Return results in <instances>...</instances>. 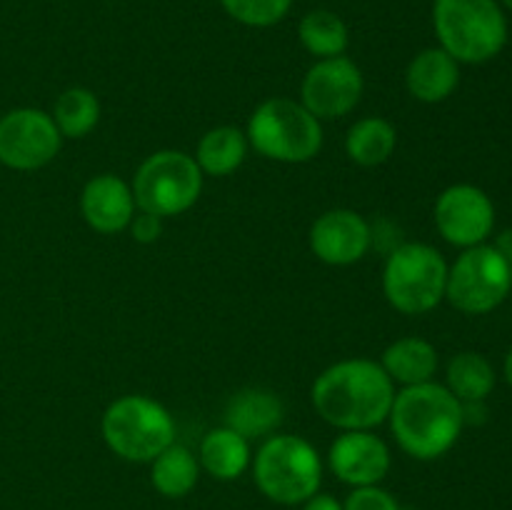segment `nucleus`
Returning <instances> with one entry per match:
<instances>
[{"instance_id":"1","label":"nucleus","mask_w":512,"mask_h":510,"mask_svg":"<svg viewBox=\"0 0 512 510\" xmlns=\"http://www.w3.org/2000/svg\"><path fill=\"white\" fill-rule=\"evenodd\" d=\"M393 400L395 383L383 365L368 358L340 360L313 383L315 410L340 430H370L385 423Z\"/></svg>"},{"instance_id":"2","label":"nucleus","mask_w":512,"mask_h":510,"mask_svg":"<svg viewBox=\"0 0 512 510\" xmlns=\"http://www.w3.org/2000/svg\"><path fill=\"white\" fill-rule=\"evenodd\" d=\"M388 420L400 448L418 460H435L448 453L465 425L463 403L433 380L395 393Z\"/></svg>"},{"instance_id":"3","label":"nucleus","mask_w":512,"mask_h":510,"mask_svg":"<svg viewBox=\"0 0 512 510\" xmlns=\"http://www.w3.org/2000/svg\"><path fill=\"white\" fill-rule=\"evenodd\" d=\"M433 25L440 48L458 63H488L508 43V18L498 0H435Z\"/></svg>"},{"instance_id":"4","label":"nucleus","mask_w":512,"mask_h":510,"mask_svg":"<svg viewBox=\"0 0 512 510\" xmlns=\"http://www.w3.org/2000/svg\"><path fill=\"white\" fill-rule=\"evenodd\" d=\"M248 143L278 163H308L323 148L320 120L290 98H270L248 120Z\"/></svg>"},{"instance_id":"5","label":"nucleus","mask_w":512,"mask_h":510,"mask_svg":"<svg viewBox=\"0 0 512 510\" xmlns=\"http://www.w3.org/2000/svg\"><path fill=\"white\" fill-rule=\"evenodd\" d=\"M253 478L260 493L273 503L300 505L318 493L323 463L305 438L273 435L255 455Z\"/></svg>"},{"instance_id":"6","label":"nucleus","mask_w":512,"mask_h":510,"mask_svg":"<svg viewBox=\"0 0 512 510\" xmlns=\"http://www.w3.org/2000/svg\"><path fill=\"white\" fill-rule=\"evenodd\" d=\"M100 430L118 458L150 463L175 443V420L158 400L148 395H123L105 408Z\"/></svg>"},{"instance_id":"7","label":"nucleus","mask_w":512,"mask_h":510,"mask_svg":"<svg viewBox=\"0 0 512 510\" xmlns=\"http://www.w3.org/2000/svg\"><path fill=\"white\" fill-rule=\"evenodd\" d=\"M445 285H448V263L433 245L403 243L385 260L383 293L400 313H430L443 303Z\"/></svg>"},{"instance_id":"8","label":"nucleus","mask_w":512,"mask_h":510,"mask_svg":"<svg viewBox=\"0 0 512 510\" xmlns=\"http://www.w3.org/2000/svg\"><path fill=\"white\" fill-rule=\"evenodd\" d=\"M130 188L140 213L165 220L193 208L203 190V170L183 150H158L140 163Z\"/></svg>"},{"instance_id":"9","label":"nucleus","mask_w":512,"mask_h":510,"mask_svg":"<svg viewBox=\"0 0 512 510\" xmlns=\"http://www.w3.org/2000/svg\"><path fill=\"white\" fill-rule=\"evenodd\" d=\"M512 290L510 260L495 245H473L448 268L445 298L468 315H485L503 305Z\"/></svg>"},{"instance_id":"10","label":"nucleus","mask_w":512,"mask_h":510,"mask_svg":"<svg viewBox=\"0 0 512 510\" xmlns=\"http://www.w3.org/2000/svg\"><path fill=\"white\" fill-rule=\"evenodd\" d=\"M63 135L53 115L38 108H15L0 118V163L10 170H38L60 153Z\"/></svg>"},{"instance_id":"11","label":"nucleus","mask_w":512,"mask_h":510,"mask_svg":"<svg viewBox=\"0 0 512 510\" xmlns=\"http://www.w3.org/2000/svg\"><path fill=\"white\" fill-rule=\"evenodd\" d=\"M365 80L358 65L345 55L323 58L305 73L300 103L318 120L343 118L363 98Z\"/></svg>"},{"instance_id":"12","label":"nucleus","mask_w":512,"mask_h":510,"mask_svg":"<svg viewBox=\"0 0 512 510\" xmlns=\"http://www.w3.org/2000/svg\"><path fill=\"white\" fill-rule=\"evenodd\" d=\"M435 225L450 245H483L493 235L495 205L478 185H450L435 200Z\"/></svg>"},{"instance_id":"13","label":"nucleus","mask_w":512,"mask_h":510,"mask_svg":"<svg viewBox=\"0 0 512 510\" xmlns=\"http://www.w3.org/2000/svg\"><path fill=\"white\" fill-rule=\"evenodd\" d=\"M373 243L368 220L355 210L335 208L320 215L310 228V250L328 265H353Z\"/></svg>"},{"instance_id":"14","label":"nucleus","mask_w":512,"mask_h":510,"mask_svg":"<svg viewBox=\"0 0 512 510\" xmlns=\"http://www.w3.org/2000/svg\"><path fill=\"white\" fill-rule=\"evenodd\" d=\"M330 468L353 488L378 485L390 470V450L370 430H343L330 445Z\"/></svg>"},{"instance_id":"15","label":"nucleus","mask_w":512,"mask_h":510,"mask_svg":"<svg viewBox=\"0 0 512 510\" xmlns=\"http://www.w3.org/2000/svg\"><path fill=\"white\" fill-rule=\"evenodd\" d=\"M85 223L103 235H115L130 225L135 215L133 188L113 173L95 175L80 195Z\"/></svg>"},{"instance_id":"16","label":"nucleus","mask_w":512,"mask_h":510,"mask_svg":"<svg viewBox=\"0 0 512 510\" xmlns=\"http://www.w3.org/2000/svg\"><path fill=\"white\" fill-rule=\"evenodd\" d=\"M460 83V63L443 48H425L410 60L405 85L420 103H443Z\"/></svg>"},{"instance_id":"17","label":"nucleus","mask_w":512,"mask_h":510,"mask_svg":"<svg viewBox=\"0 0 512 510\" xmlns=\"http://www.w3.org/2000/svg\"><path fill=\"white\" fill-rule=\"evenodd\" d=\"M283 400L265 388H245L225 405V425L245 440L265 438L283 423Z\"/></svg>"},{"instance_id":"18","label":"nucleus","mask_w":512,"mask_h":510,"mask_svg":"<svg viewBox=\"0 0 512 510\" xmlns=\"http://www.w3.org/2000/svg\"><path fill=\"white\" fill-rule=\"evenodd\" d=\"M380 365L393 383L405 385V388L428 383L438 370V350L425 338L408 335L385 348Z\"/></svg>"},{"instance_id":"19","label":"nucleus","mask_w":512,"mask_h":510,"mask_svg":"<svg viewBox=\"0 0 512 510\" xmlns=\"http://www.w3.org/2000/svg\"><path fill=\"white\" fill-rule=\"evenodd\" d=\"M198 463L218 480L240 478L250 465L248 440L228 425L210 430L200 443Z\"/></svg>"},{"instance_id":"20","label":"nucleus","mask_w":512,"mask_h":510,"mask_svg":"<svg viewBox=\"0 0 512 510\" xmlns=\"http://www.w3.org/2000/svg\"><path fill=\"white\" fill-rule=\"evenodd\" d=\"M248 135L233 125H220V128L208 130L200 138L198 150H195V163L205 175H223L235 173L243 165L248 155Z\"/></svg>"},{"instance_id":"21","label":"nucleus","mask_w":512,"mask_h":510,"mask_svg":"<svg viewBox=\"0 0 512 510\" xmlns=\"http://www.w3.org/2000/svg\"><path fill=\"white\" fill-rule=\"evenodd\" d=\"M198 478V458L180 443H170L163 453L150 460V483L165 498H185L198 485Z\"/></svg>"},{"instance_id":"22","label":"nucleus","mask_w":512,"mask_h":510,"mask_svg":"<svg viewBox=\"0 0 512 510\" xmlns=\"http://www.w3.org/2000/svg\"><path fill=\"white\" fill-rule=\"evenodd\" d=\"M395 145H398V133H395L393 123H388L385 118H375V115L350 125L348 135H345V150H348L350 160L363 168L383 165L395 153Z\"/></svg>"},{"instance_id":"23","label":"nucleus","mask_w":512,"mask_h":510,"mask_svg":"<svg viewBox=\"0 0 512 510\" xmlns=\"http://www.w3.org/2000/svg\"><path fill=\"white\" fill-rule=\"evenodd\" d=\"M445 388L460 400V403H475L485 400L495 388V370L485 360V355L465 350L450 358L448 363V385Z\"/></svg>"},{"instance_id":"24","label":"nucleus","mask_w":512,"mask_h":510,"mask_svg":"<svg viewBox=\"0 0 512 510\" xmlns=\"http://www.w3.org/2000/svg\"><path fill=\"white\" fill-rule=\"evenodd\" d=\"M300 43L315 55L318 60L323 58H338L348 48V25L343 18L330 10H310L303 20H300Z\"/></svg>"},{"instance_id":"25","label":"nucleus","mask_w":512,"mask_h":510,"mask_svg":"<svg viewBox=\"0 0 512 510\" xmlns=\"http://www.w3.org/2000/svg\"><path fill=\"white\" fill-rule=\"evenodd\" d=\"M53 120L63 138H85L100 120V100L88 88H68L53 105Z\"/></svg>"},{"instance_id":"26","label":"nucleus","mask_w":512,"mask_h":510,"mask_svg":"<svg viewBox=\"0 0 512 510\" xmlns=\"http://www.w3.org/2000/svg\"><path fill=\"white\" fill-rule=\"evenodd\" d=\"M225 13L250 28H270L290 13L293 0H220Z\"/></svg>"},{"instance_id":"27","label":"nucleus","mask_w":512,"mask_h":510,"mask_svg":"<svg viewBox=\"0 0 512 510\" xmlns=\"http://www.w3.org/2000/svg\"><path fill=\"white\" fill-rule=\"evenodd\" d=\"M345 510H403L398 500L388 493V490L378 488V485H365V488H355L343 503Z\"/></svg>"},{"instance_id":"28","label":"nucleus","mask_w":512,"mask_h":510,"mask_svg":"<svg viewBox=\"0 0 512 510\" xmlns=\"http://www.w3.org/2000/svg\"><path fill=\"white\" fill-rule=\"evenodd\" d=\"M128 228L138 243H153V240H158L160 233H163V218L150 213H140V215H133Z\"/></svg>"},{"instance_id":"29","label":"nucleus","mask_w":512,"mask_h":510,"mask_svg":"<svg viewBox=\"0 0 512 510\" xmlns=\"http://www.w3.org/2000/svg\"><path fill=\"white\" fill-rule=\"evenodd\" d=\"M303 510H345L340 500H335L333 495H323L315 493L313 498H308L303 503Z\"/></svg>"},{"instance_id":"30","label":"nucleus","mask_w":512,"mask_h":510,"mask_svg":"<svg viewBox=\"0 0 512 510\" xmlns=\"http://www.w3.org/2000/svg\"><path fill=\"white\" fill-rule=\"evenodd\" d=\"M495 248L500 250V253L505 255V258L510 260L512 263V228H508V230H503V233L498 235V240H495Z\"/></svg>"},{"instance_id":"31","label":"nucleus","mask_w":512,"mask_h":510,"mask_svg":"<svg viewBox=\"0 0 512 510\" xmlns=\"http://www.w3.org/2000/svg\"><path fill=\"white\" fill-rule=\"evenodd\" d=\"M505 380H508V385L512 388V348H510L508 358H505Z\"/></svg>"},{"instance_id":"32","label":"nucleus","mask_w":512,"mask_h":510,"mask_svg":"<svg viewBox=\"0 0 512 510\" xmlns=\"http://www.w3.org/2000/svg\"><path fill=\"white\" fill-rule=\"evenodd\" d=\"M500 3H503L508 10H512V0H500Z\"/></svg>"},{"instance_id":"33","label":"nucleus","mask_w":512,"mask_h":510,"mask_svg":"<svg viewBox=\"0 0 512 510\" xmlns=\"http://www.w3.org/2000/svg\"><path fill=\"white\" fill-rule=\"evenodd\" d=\"M510 285H512V263H510Z\"/></svg>"}]
</instances>
